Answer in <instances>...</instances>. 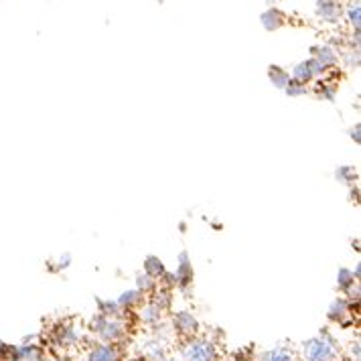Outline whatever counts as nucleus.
I'll use <instances>...</instances> for the list:
<instances>
[{
    "mask_svg": "<svg viewBox=\"0 0 361 361\" xmlns=\"http://www.w3.org/2000/svg\"><path fill=\"white\" fill-rule=\"evenodd\" d=\"M300 361H339L341 353H339V343L337 339L329 333L327 329L311 337L309 341H305L300 347Z\"/></svg>",
    "mask_w": 361,
    "mask_h": 361,
    "instance_id": "nucleus-1",
    "label": "nucleus"
},
{
    "mask_svg": "<svg viewBox=\"0 0 361 361\" xmlns=\"http://www.w3.org/2000/svg\"><path fill=\"white\" fill-rule=\"evenodd\" d=\"M90 333H94L99 339V343L120 345L128 333V325L124 317H104L96 312L90 321Z\"/></svg>",
    "mask_w": 361,
    "mask_h": 361,
    "instance_id": "nucleus-2",
    "label": "nucleus"
},
{
    "mask_svg": "<svg viewBox=\"0 0 361 361\" xmlns=\"http://www.w3.org/2000/svg\"><path fill=\"white\" fill-rule=\"evenodd\" d=\"M180 357L183 361H217L219 351L212 339L191 337V339H185V343L180 347Z\"/></svg>",
    "mask_w": 361,
    "mask_h": 361,
    "instance_id": "nucleus-3",
    "label": "nucleus"
},
{
    "mask_svg": "<svg viewBox=\"0 0 361 361\" xmlns=\"http://www.w3.org/2000/svg\"><path fill=\"white\" fill-rule=\"evenodd\" d=\"M83 341V329L73 321H61L53 329V343L59 349H73Z\"/></svg>",
    "mask_w": 361,
    "mask_h": 361,
    "instance_id": "nucleus-4",
    "label": "nucleus"
},
{
    "mask_svg": "<svg viewBox=\"0 0 361 361\" xmlns=\"http://www.w3.org/2000/svg\"><path fill=\"white\" fill-rule=\"evenodd\" d=\"M173 329L183 339H191L199 335V321L191 311H179L173 314Z\"/></svg>",
    "mask_w": 361,
    "mask_h": 361,
    "instance_id": "nucleus-5",
    "label": "nucleus"
},
{
    "mask_svg": "<svg viewBox=\"0 0 361 361\" xmlns=\"http://www.w3.org/2000/svg\"><path fill=\"white\" fill-rule=\"evenodd\" d=\"M327 69L321 66L317 59H307V61H300L298 66L293 69V75H290V80H295V82L302 83V85H307V83H311L312 80H317V78H323V73H325Z\"/></svg>",
    "mask_w": 361,
    "mask_h": 361,
    "instance_id": "nucleus-6",
    "label": "nucleus"
},
{
    "mask_svg": "<svg viewBox=\"0 0 361 361\" xmlns=\"http://www.w3.org/2000/svg\"><path fill=\"white\" fill-rule=\"evenodd\" d=\"M85 361H122V347L114 343L92 345L85 353Z\"/></svg>",
    "mask_w": 361,
    "mask_h": 361,
    "instance_id": "nucleus-7",
    "label": "nucleus"
},
{
    "mask_svg": "<svg viewBox=\"0 0 361 361\" xmlns=\"http://www.w3.org/2000/svg\"><path fill=\"white\" fill-rule=\"evenodd\" d=\"M327 317L331 323H337V325H345L347 321H351L353 311H351V302L343 298V296H337L331 305H329Z\"/></svg>",
    "mask_w": 361,
    "mask_h": 361,
    "instance_id": "nucleus-8",
    "label": "nucleus"
},
{
    "mask_svg": "<svg viewBox=\"0 0 361 361\" xmlns=\"http://www.w3.org/2000/svg\"><path fill=\"white\" fill-rule=\"evenodd\" d=\"M317 17L335 25L343 17V6L339 0H317Z\"/></svg>",
    "mask_w": 361,
    "mask_h": 361,
    "instance_id": "nucleus-9",
    "label": "nucleus"
},
{
    "mask_svg": "<svg viewBox=\"0 0 361 361\" xmlns=\"http://www.w3.org/2000/svg\"><path fill=\"white\" fill-rule=\"evenodd\" d=\"M8 361H49L47 353L41 345L37 343H23L15 347V353Z\"/></svg>",
    "mask_w": 361,
    "mask_h": 361,
    "instance_id": "nucleus-10",
    "label": "nucleus"
},
{
    "mask_svg": "<svg viewBox=\"0 0 361 361\" xmlns=\"http://www.w3.org/2000/svg\"><path fill=\"white\" fill-rule=\"evenodd\" d=\"M173 274H175V280H177V288L185 290L187 286H191V282H193V268H191V260H189L187 252H180L179 266H177V270Z\"/></svg>",
    "mask_w": 361,
    "mask_h": 361,
    "instance_id": "nucleus-11",
    "label": "nucleus"
},
{
    "mask_svg": "<svg viewBox=\"0 0 361 361\" xmlns=\"http://www.w3.org/2000/svg\"><path fill=\"white\" fill-rule=\"evenodd\" d=\"M258 361H300L296 351L288 345H279L272 349H266L258 355Z\"/></svg>",
    "mask_w": 361,
    "mask_h": 361,
    "instance_id": "nucleus-12",
    "label": "nucleus"
},
{
    "mask_svg": "<svg viewBox=\"0 0 361 361\" xmlns=\"http://www.w3.org/2000/svg\"><path fill=\"white\" fill-rule=\"evenodd\" d=\"M312 59H317L325 69H331V67L337 66V61H339V51L331 47V45L314 47L312 49Z\"/></svg>",
    "mask_w": 361,
    "mask_h": 361,
    "instance_id": "nucleus-13",
    "label": "nucleus"
},
{
    "mask_svg": "<svg viewBox=\"0 0 361 361\" xmlns=\"http://www.w3.org/2000/svg\"><path fill=\"white\" fill-rule=\"evenodd\" d=\"M118 307L122 309L124 312L132 311V309H136V307H140L142 302H145V295L140 293V290H136V288H132V290H126V293H122V295L118 296Z\"/></svg>",
    "mask_w": 361,
    "mask_h": 361,
    "instance_id": "nucleus-14",
    "label": "nucleus"
},
{
    "mask_svg": "<svg viewBox=\"0 0 361 361\" xmlns=\"http://www.w3.org/2000/svg\"><path fill=\"white\" fill-rule=\"evenodd\" d=\"M138 317H140V321L145 323V325H159L161 323V319H163V311L159 309V307H154L150 300H147L145 305H142V309L138 312Z\"/></svg>",
    "mask_w": 361,
    "mask_h": 361,
    "instance_id": "nucleus-15",
    "label": "nucleus"
},
{
    "mask_svg": "<svg viewBox=\"0 0 361 361\" xmlns=\"http://www.w3.org/2000/svg\"><path fill=\"white\" fill-rule=\"evenodd\" d=\"M260 20H262L266 31H276V29H280V27L284 25V15L280 13L276 6H272V8H268V11L264 13L262 17H260Z\"/></svg>",
    "mask_w": 361,
    "mask_h": 361,
    "instance_id": "nucleus-16",
    "label": "nucleus"
},
{
    "mask_svg": "<svg viewBox=\"0 0 361 361\" xmlns=\"http://www.w3.org/2000/svg\"><path fill=\"white\" fill-rule=\"evenodd\" d=\"M164 272H166V268H164L163 260L159 256H148L147 260H145V274H148L150 279H154L159 282V280L163 279Z\"/></svg>",
    "mask_w": 361,
    "mask_h": 361,
    "instance_id": "nucleus-17",
    "label": "nucleus"
},
{
    "mask_svg": "<svg viewBox=\"0 0 361 361\" xmlns=\"http://www.w3.org/2000/svg\"><path fill=\"white\" fill-rule=\"evenodd\" d=\"M268 78H270L272 85H274V87H279V90H284V87L288 85V82H290V73H288V71H284V69L279 66L270 67Z\"/></svg>",
    "mask_w": 361,
    "mask_h": 361,
    "instance_id": "nucleus-18",
    "label": "nucleus"
},
{
    "mask_svg": "<svg viewBox=\"0 0 361 361\" xmlns=\"http://www.w3.org/2000/svg\"><path fill=\"white\" fill-rule=\"evenodd\" d=\"M355 284H357V279L353 276V270H349V268H339V272H337V286H339V290L347 293V290L353 288Z\"/></svg>",
    "mask_w": 361,
    "mask_h": 361,
    "instance_id": "nucleus-19",
    "label": "nucleus"
},
{
    "mask_svg": "<svg viewBox=\"0 0 361 361\" xmlns=\"http://www.w3.org/2000/svg\"><path fill=\"white\" fill-rule=\"evenodd\" d=\"M98 312L104 317H124L126 314L118 307L116 300H104V298H98Z\"/></svg>",
    "mask_w": 361,
    "mask_h": 361,
    "instance_id": "nucleus-20",
    "label": "nucleus"
},
{
    "mask_svg": "<svg viewBox=\"0 0 361 361\" xmlns=\"http://www.w3.org/2000/svg\"><path fill=\"white\" fill-rule=\"evenodd\" d=\"M157 288H159V282L154 279H150L145 272L136 276V290H140L145 296L150 295V293H154Z\"/></svg>",
    "mask_w": 361,
    "mask_h": 361,
    "instance_id": "nucleus-21",
    "label": "nucleus"
},
{
    "mask_svg": "<svg viewBox=\"0 0 361 361\" xmlns=\"http://www.w3.org/2000/svg\"><path fill=\"white\" fill-rule=\"evenodd\" d=\"M335 177L339 183H345V185H353L357 180V171L349 164H343V166H337L335 171Z\"/></svg>",
    "mask_w": 361,
    "mask_h": 361,
    "instance_id": "nucleus-22",
    "label": "nucleus"
},
{
    "mask_svg": "<svg viewBox=\"0 0 361 361\" xmlns=\"http://www.w3.org/2000/svg\"><path fill=\"white\" fill-rule=\"evenodd\" d=\"M345 17H347V20L351 23V27H353L355 31H360V20H361L360 0L351 2V4H349V6L345 8Z\"/></svg>",
    "mask_w": 361,
    "mask_h": 361,
    "instance_id": "nucleus-23",
    "label": "nucleus"
},
{
    "mask_svg": "<svg viewBox=\"0 0 361 361\" xmlns=\"http://www.w3.org/2000/svg\"><path fill=\"white\" fill-rule=\"evenodd\" d=\"M319 98L327 99V102H333L335 96H337V83L333 82H321L319 83V90H317Z\"/></svg>",
    "mask_w": 361,
    "mask_h": 361,
    "instance_id": "nucleus-24",
    "label": "nucleus"
},
{
    "mask_svg": "<svg viewBox=\"0 0 361 361\" xmlns=\"http://www.w3.org/2000/svg\"><path fill=\"white\" fill-rule=\"evenodd\" d=\"M284 92H286V96H290V98H300V96H305L309 90H307V85H302V83L290 80V82H288V85L284 87Z\"/></svg>",
    "mask_w": 361,
    "mask_h": 361,
    "instance_id": "nucleus-25",
    "label": "nucleus"
},
{
    "mask_svg": "<svg viewBox=\"0 0 361 361\" xmlns=\"http://www.w3.org/2000/svg\"><path fill=\"white\" fill-rule=\"evenodd\" d=\"M339 57H341L349 67L360 66V49H353V47H351V49L345 51V53H339Z\"/></svg>",
    "mask_w": 361,
    "mask_h": 361,
    "instance_id": "nucleus-26",
    "label": "nucleus"
},
{
    "mask_svg": "<svg viewBox=\"0 0 361 361\" xmlns=\"http://www.w3.org/2000/svg\"><path fill=\"white\" fill-rule=\"evenodd\" d=\"M15 347L17 345H11V343H4V341H0V361H8L13 357V353H15Z\"/></svg>",
    "mask_w": 361,
    "mask_h": 361,
    "instance_id": "nucleus-27",
    "label": "nucleus"
},
{
    "mask_svg": "<svg viewBox=\"0 0 361 361\" xmlns=\"http://www.w3.org/2000/svg\"><path fill=\"white\" fill-rule=\"evenodd\" d=\"M349 351H351V357L355 361H360L361 357V349H360V341H353L351 347H349Z\"/></svg>",
    "mask_w": 361,
    "mask_h": 361,
    "instance_id": "nucleus-28",
    "label": "nucleus"
},
{
    "mask_svg": "<svg viewBox=\"0 0 361 361\" xmlns=\"http://www.w3.org/2000/svg\"><path fill=\"white\" fill-rule=\"evenodd\" d=\"M360 132H361V126L360 124H355V128H351V138L360 145L361 142V136H360Z\"/></svg>",
    "mask_w": 361,
    "mask_h": 361,
    "instance_id": "nucleus-29",
    "label": "nucleus"
},
{
    "mask_svg": "<svg viewBox=\"0 0 361 361\" xmlns=\"http://www.w3.org/2000/svg\"><path fill=\"white\" fill-rule=\"evenodd\" d=\"M69 262H71V256H69V254H66L63 258H59V264H57V270H61V268H67V266H69Z\"/></svg>",
    "mask_w": 361,
    "mask_h": 361,
    "instance_id": "nucleus-30",
    "label": "nucleus"
},
{
    "mask_svg": "<svg viewBox=\"0 0 361 361\" xmlns=\"http://www.w3.org/2000/svg\"><path fill=\"white\" fill-rule=\"evenodd\" d=\"M51 361H73V360H69V357H55V360H51Z\"/></svg>",
    "mask_w": 361,
    "mask_h": 361,
    "instance_id": "nucleus-31",
    "label": "nucleus"
},
{
    "mask_svg": "<svg viewBox=\"0 0 361 361\" xmlns=\"http://www.w3.org/2000/svg\"><path fill=\"white\" fill-rule=\"evenodd\" d=\"M268 2H272V4H276V2H279V0H268Z\"/></svg>",
    "mask_w": 361,
    "mask_h": 361,
    "instance_id": "nucleus-32",
    "label": "nucleus"
}]
</instances>
